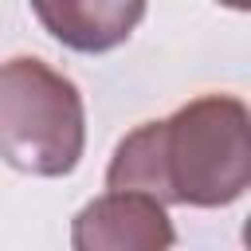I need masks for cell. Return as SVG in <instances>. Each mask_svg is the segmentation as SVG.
I'll return each instance as SVG.
<instances>
[{
	"label": "cell",
	"mask_w": 251,
	"mask_h": 251,
	"mask_svg": "<svg viewBox=\"0 0 251 251\" xmlns=\"http://www.w3.org/2000/svg\"><path fill=\"white\" fill-rule=\"evenodd\" d=\"M176 227L161 204L133 192H106L71 220L75 251H173Z\"/></svg>",
	"instance_id": "cell-3"
},
{
	"label": "cell",
	"mask_w": 251,
	"mask_h": 251,
	"mask_svg": "<svg viewBox=\"0 0 251 251\" xmlns=\"http://www.w3.org/2000/svg\"><path fill=\"white\" fill-rule=\"evenodd\" d=\"M86 145L78 86L35 55L0 63V161L27 176L75 173Z\"/></svg>",
	"instance_id": "cell-2"
},
{
	"label": "cell",
	"mask_w": 251,
	"mask_h": 251,
	"mask_svg": "<svg viewBox=\"0 0 251 251\" xmlns=\"http://www.w3.org/2000/svg\"><path fill=\"white\" fill-rule=\"evenodd\" d=\"M251 184V118L231 94H204L173 118L126 133L110 157L106 188L153 204L224 208Z\"/></svg>",
	"instance_id": "cell-1"
},
{
	"label": "cell",
	"mask_w": 251,
	"mask_h": 251,
	"mask_svg": "<svg viewBox=\"0 0 251 251\" xmlns=\"http://www.w3.org/2000/svg\"><path fill=\"white\" fill-rule=\"evenodd\" d=\"M43 27L75 47V51H110L141 24L145 4L137 0H59V4H35L31 8Z\"/></svg>",
	"instance_id": "cell-4"
}]
</instances>
